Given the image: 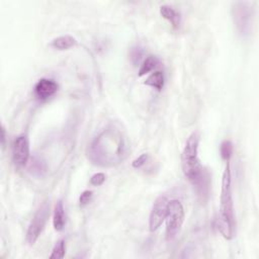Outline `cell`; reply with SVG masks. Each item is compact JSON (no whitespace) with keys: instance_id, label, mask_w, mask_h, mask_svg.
I'll list each match as a JSON object with an SVG mask.
<instances>
[{"instance_id":"obj_9","label":"cell","mask_w":259,"mask_h":259,"mask_svg":"<svg viewBox=\"0 0 259 259\" xmlns=\"http://www.w3.org/2000/svg\"><path fill=\"white\" fill-rule=\"evenodd\" d=\"M59 86L53 79L42 78L35 86V94L39 99L46 100L58 91Z\"/></svg>"},{"instance_id":"obj_19","label":"cell","mask_w":259,"mask_h":259,"mask_svg":"<svg viewBox=\"0 0 259 259\" xmlns=\"http://www.w3.org/2000/svg\"><path fill=\"white\" fill-rule=\"evenodd\" d=\"M92 196H93V193L91 191H84L80 197H79V203H80V206L81 207H84L86 205H88L91 199H92Z\"/></svg>"},{"instance_id":"obj_11","label":"cell","mask_w":259,"mask_h":259,"mask_svg":"<svg viewBox=\"0 0 259 259\" xmlns=\"http://www.w3.org/2000/svg\"><path fill=\"white\" fill-rule=\"evenodd\" d=\"M160 14L163 19L168 21L174 28H178L181 22L180 14L169 5H162L160 7Z\"/></svg>"},{"instance_id":"obj_14","label":"cell","mask_w":259,"mask_h":259,"mask_svg":"<svg viewBox=\"0 0 259 259\" xmlns=\"http://www.w3.org/2000/svg\"><path fill=\"white\" fill-rule=\"evenodd\" d=\"M158 64H159V60H158L157 57L148 56L147 58L144 60L143 64L141 65V67L139 69V76L142 77L144 75L150 73L151 71H153L157 67Z\"/></svg>"},{"instance_id":"obj_13","label":"cell","mask_w":259,"mask_h":259,"mask_svg":"<svg viewBox=\"0 0 259 259\" xmlns=\"http://www.w3.org/2000/svg\"><path fill=\"white\" fill-rule=\"evenodd\" d=\"M164 83H165V77L162 71L153 72V73L149 75V77L145 80V82H144V84L151 86V87L157 89L158 91H161L163 89Z\"/></svg>"},{"instance_id":"obj_1","label":"cell","mask_w":259,"mask_h":259,"mask_svg":"<svg viewBox=\"0 0 259 259\" xmlns=\"http://www.w3.org/2000/svg\"><path fill=\"white\" fill-rule=\"evenodd\" d=\"M129 152V143L124 130L108 125L91 141L87 149L89 160L98 166L112 167L123 162Z\"/></svg>"},{"instance_id":"obj_22","label":"cell","mask_w":259,"mask_h":259,"mask_svg":"<svg viewBox=\"0 0 259 259\" xmlns=\"http://www.w3.org/2000/svg\"><path fill=\"white\" fill-rule=\"evenodd\" d=\"M5 143H6V132H5V128L2 125L1 126V146L2 148L5 147Z\"/></svg>"},{"instance_id":"obj_20","label":"cell","mask_w":259,"mask_h":259,"mask_svg":"<svg viewBox=\"0 0 259 259\" xmlns=\"http://www.w3.org/2000/svg\"><path fill=\"white\" fill-rule=\"evenodd\" d=\"M148 159H149V155L148 154H142L141 156H139L138 158H137V159H135L134 161H133V163H132V165H133V167L134 168H141V167H143L144 165H145L146 163H147V161H148Z\"/></svg>"},{"instance_id":"obj_16","label":"cell","mask_w":259,"mask_h":259,"mask_svg":"<svg viewBox=\"0 0 259 259\" xmlns=\"http://www.w3.org/2000/svg\"><path fill=\"white\" fill-rule=\"evenodd\" d=\"M221 156L224 160H226L227 162L230 161V158H231L232 154H233V144L231 141L229 140H225L222 144H221Z\"/></svg>"},{"instance_id":"obj_18","label":"cell","mask_w":259,"mask_h":259,"mask_svg":"<svg viewBox=\"0 0 259 259\" xmlns=\"http://www.w3.org/2000/svg\"><path fill=\"white\" fill-rule=\"evenodd\" d=\"M142 57H143V50L140 47H134L131 50V60L132 63L134 64V66H137L140 61L142 60Z\"/></svg>"},{"instance_id":"obj_17","label":"cell","mask_w":259,"mask_h":259,"mask_svg":"<svg viewBox=\"0 0 259 259\" xmlns=\"http://www.w3.org/2000/svg\"><path fill=\"white\" fill-rule=\"evenodd\" d=\"M31 169L33 170V172H34L35 174H38V175H43L46 172L45 163L42 162L41 160H36V159L33 160Z\"/></svg>"},{"instance_id":"obj_7","label":"cell","mask_w":259,"mask_h":259,"mask_svg":"<svg viewBox=\"0 0 259 259\" xmlns=\"http://www.w3.org/2000/svg\"><path fill=\"white\" fill-rule=\"evenodd\" d=\"M168 203L169 200L163 195L157 197L154 201L149 217V228L151 232H155L156 230L159 229L165 221L168 211Z\"/></svg>"},{"instance_id":"obj_12","label":"cell","mask_w":259,"mask_h":259,"mask_svg":"<svg viewBox=\"0 0 259 259\" xmlns=\"http://www.w3.org/2000/svg\"><path fill=\"white\" fill-rule=\"evenodd\" d=\"M75 45H76L75 38H73L72 36H69V35H65V36L56 38L51 43V47H53L56 50H59V51L68 50L72 47H74Z\"/></svg>"},{"instance_id":"obj_21","label":"cell","mask_w":259,"mask_h":259,"mask_svg":"<svg viewBox=\"0 0 259 259\" xmlns=\"http://www.w3.org/2000/svg\"><path fill=\"white\" fill-rule=\"evenodd\" d=\"M106 174L102 173V172H99V173H95L94 175L91 176L90 178V183L94 186H99L102 185L105 181H106Z\"/></svg>"},{"instance_id":"obj_2","label":"cell","mask_w":259,"mask_h":259,"mask_svg":"<svg viewBox=\"0 0 259 259\" xmlns=\"http://www.w3.org/2000/svg\"><path fill=\"white\" fill-rule=\"evenodd\" d=\"M198 145L199 134L194 132L186 140L181 154V165L184 176L194 184L199 195L205 196L209 194L211 177L209 172L200 164L198 158Z\"/></svg>"},{"instance_id":"obj_3","label":"cell","mask_w":259,"mask_h":259,"mask_svg":"<svg viewBox=\"0 0 259 259\" xmlns=\"http://www.w3.org/2000/svg\"><path fill=\"white\" fill-rule=\"evenodd\" d=\"M220 212L217 219V227L220 233L227 240L234 238L236 233V220L232 196V176L230 163H227L222 177V190L220 197Z\"/></svg>"},{"instance_id":"obj_4","label":"cell","mask_w":259,"mask_h":259,"mask_svg":"<svg viewBox=\"0 0 259 259\" xmlns=\"http://www.w3.org/2000/svg\"><path fill=\"white\" fill-rule=\"evenodd\" d=\"M232 14L238 34L242 37L249 36L253 23V8L250 3L246 1L234 2Z\"/></svg>"},{"instance_id":"obj_6","label":"cell","mask_w":259,"mask_h":259,"mask_svg":"<svg viewBox=\"0 0 259 259\" xmlns=\"http://www.w3.org/2000/svg\"><path fill=\"white\" fill-rule=\"evenodd\" d=\"M50 217V203L48 200L44 201L33 217L30 226L27 228L26 241L30 245H34L39 239L42 232L44 231L48 219Z\"/></svg>"},{"instance_id":"obj_8","label":"cell","mask_w":259,"mask_h":259,"mask_svg":"<svg viewBox=\"0 0 259 259\" xmlns=\"http://www.w3.org/2000/svg\"><path fill=\"white\" fill-rule=\"evenodd\" d=\"M30 141L26 135H20L12 145V159L16 165L25 166L30 159Z\"/></svg>"},{"instance_id":"obj_5","label":"cell","mask_w":259,"mask_h":259,"mask_svg":"<svg viewBox=\"0 0 259 259\" xmlns=\"http://www.w3.org/2000/svg\"><path fill=\"white\" fill-rule=\"evenodd\" d=\"M184 209L177 199H172L168 203V211L166 216V238L172 240L180 232L184 222Z\"/></svg>"},{"instance_id":"obj_15","label":"cell","mask_w":259,"mask_h":259,"mask_svg":"<svg viewBox=\"0 0 259 259\" xmlns=\"http://www.w3.org/2000/svg\"><path fill=\"white\" fill-rule=\"evenodd\" d=\"M66 252V244L64 240H59L56 243L52 250V254L50 255L51 259H62L65 256Z\"/></svg>"},{"instance_id":"obj_10","label":"cell","mask_w":259,"mask_h":259,"mask_svg":"<svg viewBox=\"0 0 259 259\" xmlns=\"http://www.w3.org/2000/svg\"><path fill=\"white\" fill-rule=\"evenodd\" d=\"M66 219H65V211L64 206L61 200L56 204L54 209V216H53V226L56 231H62L65 227Z\"/></svg>"}]
</instances>
